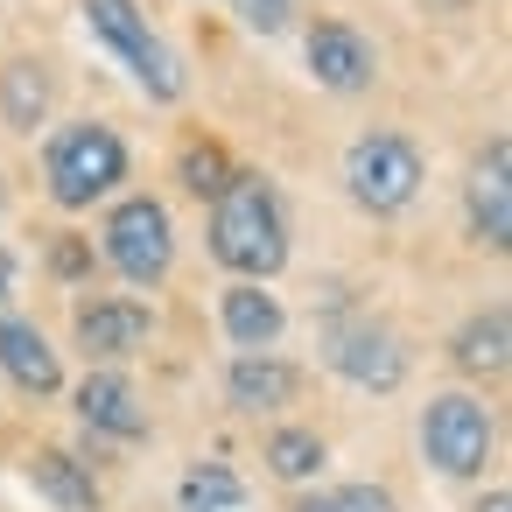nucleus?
<instances>
[{"instance_id": "obj_1", "label": "nucleus", "mask_w": 512, "mask_h": 512, "mask_svg": "<svg viewBox=\"0 0 512 512\" xmlns=\"http://www.w3.org/2000/svg\"><path fill=\"white\" fill-rule=\"evenodd\" d=\"M211 253H218V267H232L239 281L281 274V260H288V225H281V204H274V190H267L260 176H239V169H232V183L211 197Z\"/></svg>"}, {"instance_id": "obj_2", "label": "nucleus", "mask_w": 512, "mask_h": 512, "mask_svg": "<svg viewBox=\"0 0 512 512\" xmlns=\"http://www.w3.org/2000/svg\"><path fill=\"white\" fill-rule=\"evenodd\" d=\"M85 22H92V36L141 78L148 99H183V57L148 29V15L134 8V0H85Z\"/></svg>"}, {"instance_id": "obj_3", "label": "nucleus", "mask_w": 512, "mask_h": 512, "mask_svg": "<svg viewBox=\"0 0 512 512\" xmlns=\"http://www.w3.org/2000/svg\"><path fill=\"white\" fill-rule=\"evenodd\" d=\"M127 176V148H120V134L113 127H64L57 141H50V197L64 204V211H85V204H99L113 183Z\"/></svg>"}, {"instance_id": "obj_4", "label": "nucleus", "mask_w": 512, "mask_h": 512, "mask_svg": "<svg viewBox=\"0 0 512 512\" xmlns=\"http://www.w3.org/2000/svg\"><path fill=\"white\" fill-rule=\"evenodd\" d=\"M344 183L365 211H407L421 190V148L407 134H365L344 155Z\"/></svg>"}, {"instance_id": "obj_5", "label": "nucleus", "mask_w": 512, "mask_h": 512, "mask_svg": "<svg viewBox=\"0 0 512 512\" xmlns=\"http://www.w3.org/2000/svg\"><path fill=\"white\" fill-rule=\"evenodd\" d=\"M421 449L442 477H477L491 456V414L470 393H435L421 414Z\"/></svg>"}, {"instance_id": "obj_6", "label": "nucleus", "mask_w": 512, "mask_h": 512, "mask_svg": "<svg viewBox=\"0 0 512 512\" xmlns=\"http://www.w3.org/2000/svg\"><path fill=\"white\" fill-rule=\"evenodd\" d=\"M106 260H113L127 281L155 288V281L169 274V260H176V225H169V211H162L155 197H127V204L106 218Z\"/></svg>"}, {"instance_id": "obj_7", "label": "nucleus", "mask_w": 512, "mask_h": 512, "mask_svg": "<svg viewBox=\"0 0 512 512\" xmlns=\"http://www.w3.org/2000/svg\"><path fill=\"white\" fill-rule=\"evenodd\" d=\"M330 365H337L351 386H365V393H393V386L407 379V351H400V337L379 330V323L337 330V337H330Z\"/></svg>"}, {"instance_id": "obj_8", "label": "nucleus", "mask_w": 512, "mask_h": 512, "mask_svg": "<svg viewBox=\"0 0 512 512\" xmlns=\"http://www.w3.org/2000/svg\"><path fill=\"white\" fill-rule=\"evenodd\" d=\"M309 71L330 92H365L372 85V43L358 29H344V22H316L309 29Z\"/></svg>"}, {"instance_id": "obj_9", "label": "nucleus", "mask_w": 512, "mask_h": 512, "mask_svg": "<svg viewBox=\"0 0 512 512\" xmlns=\"http://www.w3.org/2000/svg\"><path fill=\"white\" fill-rule=\"evenodd\" d=\"M470 225L484 246H505L512 239V148L491 141L484 162L470 169Z\"/></svg>"}, {"instance_id": "obj_10", "label": "nucleus", "mask_w": 512, "mask_h": 512, "mask_svg": "<svg viewBox=\"0 0 512 512\" xmlns=\"http://www.w3.org/2000/svg\"><path fill=\"white\" fill-rule=\"evenodd\" d=\"M148 330H155V316H148L141 302H120V295L78 309V344H85L92 358H127V351L148 344Z\"/></svg>"}, {"instance_id": "obj_11", "label": "nucleus", "mask_w": 512, "mask_h": 512, "mask_svg": "<svg viewBox=\"0 0 512 512\" xmlns=\"http://www.w3.org/2000/svg\"><path fill=\"white\" fill-rule=\"evenodd\" d=\"M0 372H8L22 393H57L64 386V365L50 351V337L22 316H0Z\"/></svg>"}, {"instance_id": "obj_12", "label": "nucleus", "mask_w": 512, "mask_h": 512, "mask_svg": "<svg viewBox=\"0 0 512 512\" xmlns=\"http://www.w3.org/2000/svg\"><path fill=\"white\" fill-rule=\"evenodd\" d=\"M295 365H281L274 351H239L232 358V372H225V400L239 407V414H267V407H288L295 400Z\"/></svg>"}, {"instance_id": "obj_13", "label": "nucleus", "mask_w": 512, "mask_h": 512, "mask_svg": "<svg viewBox=\"0 0 512 512\" xmlns=\"http://www.w3.org/2000/svg\"><path fill=\"white\" fill-rule=\"evenodd\" d=\"M78 414H85V428H106V435H120V442H141V435H148V407H141V393H134L120 372H92V379L78 386Z\"/></svg>"}, {"instance_id": "obj_14", "label": "nucleus", "mask_w": 512, "mask_h": 512, "mask_svg": "<svg viewBox=\"0 0 512 512\" xmlns=\"http://www.w3.org/2000/svg\"><path fill=\"white\" fill-rule=\"evenodd\" d=\"M281 330H288V316H281V302H274L260 281L225 288V337H232L239 351H274Z\"/></svg>"}, {"instance_id": "obj_15", "label": "nucleus", "mask_w": 512, "mask_h": 512, "mask_svg": "<svg viewBox=\"0 0 512 512\" xmlns=\"http://www.w3.org/2000/svg\"><path fill=\"white\" fill-rule=\"evenodd\" d=\"M29 477H36V491H43L50 505H64V512H92V505H99V477H92V463H78L71 449H36V456H29Z\"/></svg>"}, {"instance_id": "obj_16", "label": "nucleus", "mask_w": 512, "mask_h": 512, "mask_svg": "<svg viewBox=\"0 0 512 512\" xmlns=\"http://www.w3.org/2000/svg\"><path fill=\"white\" fill-rule=\"evenodd\" d=\"M0 113H8L15 134H36V127H43V113H50V78H43V64L15 57L8 71H0Z\"/></svg>"}, {"instance_id": "obj_17", "label": "nucleus", "mask_w": 512, "mask_h": 512, "mask_svg": "<svg viewBox=\"0 0 512 512\" xmlns=\"http://www.w3.org/2000/svg\"><path fill=\"white\" fill-rule=\"evenodd\" d=\"M505 344H512V330H505V309H484V316H470L463 330H456V365L463 372H505Z\"/></svg>"}, {"instance_id": "obj_18", "label": "nucleus", "mask_w": 512, "mask_h": 512, "mask_svg": "<svg viewBox=\"0 0 512 512\" xmlns=\"http://www.w3.org/2000/svg\"><path fill=\"white\" fill-rule=\"evenodd\" d=\"M267 470L288 477V484L316 477V470H323V435H309V428H274V435H267Z\"/></svg>"}, {"instance_id": "obj_19", "label": "nucleus", "mask_w": 512, "mask_h": 512, "mask_svg": "<svg viewBox=\"0 0 512 512\" xmlns=\"http://www.w3.org/2000/svg\"><path fill=\"white\" fill-rule=\"evenodd\" d=\"M176 498H183V512H239L246 505V491H239V477L225 463H197Z\"/></svg>"}, {"instance_id": "obj_20", "label": "nucleus", "mask_w": 512, "mask_h": 512, "mask_svg": "<svg viewBox=\"0 0 512 512\" xmlns=\"http://www.w3.org/2000/svg\"><path fill=\"white\" fill-rule=\"evenodd\" d=\"M225 183H232L225 148H218V141H190V148H183V190H190V197H218Z\"/></svg>"}, {"instance_id": "obj_21", "label": "nucleus", "mask_w": 512, "mask_h": 512, "mask_svg": "<svg viewBox=\"0 0 512 512\" xmlns=\"http://www.w3.org/2000/svg\"><path fill=\"white\" fill-rule=\"evenodd\" d=\"M330 512H400V505H393L386 484H344V491L330 498Z\"/></svg>"}, {"instance_id": "obj_22", "label": "nucleus", "mask_w": 512, "mask_h": 512, "mask_svg": "<svg viewBox=\"0 0 512 512\" xmlns=\"http://www.w3.org/2000/svg\"><path fill=\"white\" fill-rule=\"evenodd\" d=\"M239 22L260 29V36H274V29L288 22V0H239Z\"/></svg>"}, {"instance_id": "obj_23", "label": "nucleus", "mask_w": 512, "mask_h": 512, "mask_svg": "<svg viewBox=\"0 0 512 512\" xmlns=\"http://www.w3.org/2000/svg\"><path fill=\"white\" fill-rule=\"evenodd\" d=\"M50 267H57V274H85V267H92V253H85L78 239H57V253H50Z\"/></svg>"}, {"instance_id": "obj_24", "label": "nucleus", "mask_w": 512, "mask_h": 512, "mask_svg": "<svg viewBox=\"0 0 512 512\" xmlns=\"http://www.w3.org/2000/svg\"><path fill=\"white\" fill-rule=\"evenodd\" d=\"M15 274H22V267H15V253L0 246V309H8V295H15Z\"/></svg>"}, {"instance_id": "obj_25", "label": "nucleus", "mask_w": 512, "mask_h": 512, "mask_svg": "<svg viewBox=\"0 0 512 512\" xmlns=\"http://www.w3.org/2000/svg\"><path fill=\"white\" fill-rule=\"evenodd\" d=\"M477 512H512V498H505V491H491V498H484Z\"/></svg>"}, {"instance_id": "obj_26", "label": "nucleus", "mask_w": 512, "mask_h": 512, "mask_svg": "<svg viewBox=\"0 0 512 512\" xmlns=\"http://www.w3.org/2000/svg\"><path fill=\"white\" fill-rule=\"evenodd\" d=\"M295 512H330V498H295Z\"/></svg>"}]
</instances>
